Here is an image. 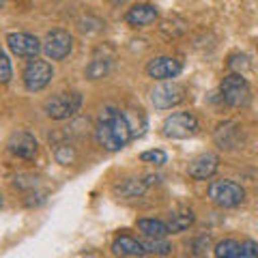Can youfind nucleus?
Wrapping results in <instances>:
<instances>
[{
    "instance_id": "dca6fc26",
    "label": "nucleus",
    "mask_w": 258,
    "mask_h": 258,
    "mask_svg": "<svg viewBox=\"0 0 258 258\" xmlns=\"http://www.w3.org/2000/svg\"><path fill=\"white\" fill-rule=\"evenodd\" d=\"M151 183H153V176H144V179H127L125 183L116 185V191L125 198H134V196H140Z\"/></svg>"
},
{
    "instance_id": "9b49d317",
    "label": "nucleus",
    "mask_w": 258,
    "mask_h": 258,
    "mask_svg": "<svg viewBox=\"0 0 258 258\" xmlns=\"http://www.w3.org/2000/svg\"><path fill=\"white\" fill-rule=\"evenodd\" d=\"M183 71L181 60L172 58V56H157V58L149 60L147 64V74L153 80H172Z\"/></svg>"
},
{
    "instance_id": "0eeeda50",
    "label": "nucleus",
    "mask_w": 258,
    "mask_h": 258,
    "mask_svg": "<svg viewBox=\"0 0 258 258\" xmlns=\"http://www.w3.org/2000/svg\"><path fill=\"white\" fill-rule=\"evenodd\" d=\"M198 132V118L189 112H176L164 120V134L168 138H191Z\"/></svg>"
},
{
    "instance_id": "a878e982",
    "label": "nucleus",
    "mask_w": 258,
    "mask_h": 258,
    "mask_svg": "<svg viewBox=\"0 0 258 258\" xmlns=\"http://www.w3.org/2000/svg\"><path fill=\"white\" fill-rule=\"evenodd\" d=\"M228 67L230 69H247L249 67V62H247V56L245 54H235V56H230V60H228Z\"/></svg>"
},
{
    "instance_id": "39448f33",
    "label": "nucleus",
    "mask_w": 258,
    "mask_h": 258,
    "mask_svg": "<svg viewBox=\"0 0 258 258\" xmlns=\"http://www.w3.org/2000/svg\"><path fill=\"white\" fill-rule=\"evenodd\" d=\"M74 50V37L62 28H54L47 32L45 41H43V52L50 60H62L67 58Z\"/></svg>"
},
{
    "instance_id": "ddd939ff",
    "label": "nucleus",
    "mask_w": 258,
    "mask_h": 258,
    "mask_svg": "<svg viewBox=\"0 0 258 258\" xmlns=\"http://www.w3.org/2000/svg\"><path fill=\"white\" fill-rule=\"evenodd\" d=\"M157 18H159V11H157V7H153V5H136L125 15L127 24L129 26H134V28L151 26Z\"/></svg>"
},
{
    "instance_id": "412c9836",
    "label": "nucleus",
    "mask_w": 258,
    "mask_h": 258,
    "mask_svg": "<svg viewBox=\"0 0 258 258\" xmlns=\"http://www.w3.org/2000/svg\"><path fill=\"white\" fill-rule=\"evenodd\" d=\"M144 249H147V254H157V256H168L170 254V243H166L164 239H149L144 241Z\"/></svg>"
},
{
    "instance_id": "20e7f679",
    "label": "nucleus",
    "mask_w": 258,
    "mask_h": 258,
    "mask_svg": "<svg viewBox=\"0 0 258 258\" xmlns=\"http://www.w3.org/2000/svg\"><path fill=\"white\" fill-rule=\"evenodd\" d=\"M80 106H82V95L80 93H58L45 101V112L54 120H64L74 116Z\"/></svg>"
},
{
    "instance_id": "f8f14e48",
    "label": "nucleus",
    "mask_w": 258,
    "mask_h": 258,
    "mask_svg": "<svg viewBox=\"0 0 258 258\" xmlns=\"http://www.w3.org/2000/svg\"><path fill=\"white\" fill-rule=\"evenodd\" d=\"M217 168H220V157L215 153H203V155H198L196 159L189 161L187 174L198 181H205V179H211L217 172Z\"/></svg>"
},
{
    "instance_id": "9d476101",
    "label": "nucleus",
    "mask_w": 258,
    "mask_h": 258,
    "mask_svg": "<svg viewBox=\"0 0 258 258\" xmlns=\"http://www.w3.org/2000/svg\"><path fill=\"white\" fill-rule=\"evenodd\" d=\"M7 147H9V151L13 153L15 157L20 159H35L37 157V151H39V144L35 140V136H32L30 132H26V129H18V132H13L9 136V142H7Z\"/></svg>"
},
{
    "instance_id": "423d86ee",
    "label": "nucleus",
    "mask_w": 258,
    "mask_h": 258,
    "mask_svg": "<svg viewBox=\"0 0 258 258\" xmlns=\"http://www.w3.org/2000/svg\"><path fill=\"white\" fill-rule=\"evenodd\" d=\"M54 78V69L47 60H30L24 69V84H26L28 91L37 93V91H43V88L52 82Z\"/></svg>"
},
{
    "instance_id": "5701e85b",
    "label": "nucleus",
    "mask_w": 258,
    "mask_h": 258,
    "mask_svg": "<svg viewBox=\"0 0 258 258\" xmlns=\"http://www.w3.org/2000/svg\"><path fill=\"white\" fill-rule=\"evenodd\" d=\"M142 161H147V164H155V166H164L166 164V159L168 155L164 151H159V149H153V151H144L142 155H140Z\"/></svg>"
},
{
    "instance_id": "a211bd4d",
    "label": "nucleus",
    "mask_w": 258,
    "mask_h": 258,
    "mask_svg": "<svg viewBox=\"0 0 258 258\" xmlns=\"http://www.w3.org/2000/svg\"><path fill=\"white\" fill-rule=\"evenodd\" d=\"M191 224H194V213L191 211H179V213L170 215L168 228H170V232H183V230H187Z\"/></svg>"
},
{
    "instance_id": "393cba45",
    "label": "nucleus",
    "mask_w": 258,
    "mask_h": 258,
    "mask_svg": "<svg viewBox=\"0 0 258 258\" xmlns=\"http://www.w3.org/2000/svg\"><path fill=\"white\" fill-rule=\"evenodd\" d=\"M239 258H258V243L256 241H243L239 247Z\"/></svg>"
},
{
    "instance_id": "7ed1b4c3",
    "label": "nucleus",
    "mask_w": 258,
    "mask_h": 258,
    "mask_svg": "<svg viewBox=\"0 0 258 258\" xmlns=\"http://www.w3.org/2000/svg\"><path fill=\"white\" fill-rule=\"evenodd\" d=\"M220 91H222V99L228 103L232 108H243L249 103V84L245 82V78L241 74H230L222 80L220 84Z\"/></svg>"
},
{
    "instance_id": "aec40b11",
    "label": "nucleus",
    "mask_w": 258,
    "mask_h": 258,
    "mask_svg": "<svg viewBox=\"0 0 258 258\" xmlns=\"http://www.w3.org/2000/svg\"><path fill=\"white\" fill-rule=\"evenodd\" d=\"M110 71V60L108 58H95L91 60V64L86 67V76L91 78V80H99V78H103Z\"/></svg>"
},
{
    "instance_id": "b1692460",
    "label": "nucleus",
    "mask_w": 258,
    "mask_h": 258,
    "mask_svg": "<svg viewBox=\"0 0 258 258\" xmlns=\"http://www.w3.org/2000/svg\"><path fill=\"white\" fill-rule=\"evenodd\" d=\"M13 76V69H11V60H9V56H7L3 50H0V84H5V82H9Z\"/></svg>"
},
{
    "instance_id": "c85d7f7f",
    "label": "nucleus",
    "mask_w": 258,
    "mask_h": 258,
    "mask_svg": "<svg viewBox=\"0 0 258 258\" xmlns=\"http://www.w3.org/2000/svg\"><path fill=\"white\" fill-rule=\"evenodd\" d=\"M112 3H116V5H118V3H125V0H112Z\"/></svg>"
},
{
    "instance_id": "1a4fd4ad",
    "label": "nucleus",
    "mask_w": 258,
    "mask_h": 258,
    "mask_svg": "<svg viewBox=\"0 0 258 258\" xmlns=\"http://www.w3.org/2000/svg\"><path fill=\"white\" fill-rule=\"evenodd\" d=\"M7 45L15 56H22V58H37V54L43 50V43L28 32H11L7 37Z\"/></svg>"
},
{
    "instance_id": "4468645a",
    "label": "nucleus",
    "mask_w": 258,
    "mask_h": 258,
    "mask_svg": "<svg viewBox=\"0 0 258 258\" xmlns=\"http://www.w3.org/2000/svg\"><path fill=\"white\" fill-rule=\"evenodd\" d=\"M215 142L220 149H237L241 144V127L237 123H224L215 129Z\"/></svg>"
},
{
    "instance_id": "6ab92c4d",
    "label": "nucleus",
    "mask_w": 258,
    "mask_h": 258,
    "mask_svg": "<svg viewBox=\"0 0 258 258\" xmlns=\"http://www.w3.org/2000/svg\"><path fill=\"white\" fill-rule=\"evenodd\" d=\"M239 247L241 243L235 239H224L215 245V256L217 258H239Z\"/></svg>"
},
{
    "instance_id": "7c9ffc66",
    "label": "nucleus",
    "mask_w": 258,
    "mask_h": 258,
    "mask_svg": "<svg viewBox=\"0 0 258 258\" xmlns=\"http://www.w3.org/2000/svg\"><path fill=\"white\" fill-rule=\"evenodd\" d=\"M0 207H3V198H0Z\"/></svg>"
},
{
    "instance_id": "f03ea898",
    "label": "nucleus",
    "mask_w": 258,
    "mask_h": 258,
    "mask_svg": "<svg viewBox=\"0 0 258 258\" xmlns=\"http://www.w3.org/2000/svg\"><path fill=\"white\" fill-rule=\"evenodd\" d=\"M209 198L222 209H232L245 200V189L235 181H213L209 185Z\"/></svg>"
},
{
    "instance_id": "cd10ccee",
    "label": "nucleus",
    "mask_w": 258,
    "mask_h": 258,
    "mask_svg": "<svg viewBox=\"0 0 258 258\" xmlns=\"http://www.w3.org/2000/svg\"><path fill=\"white\" fill-rule=\"evenodd\" d=\"M5 3H7V0H0V9H3V7H5Z\"/></svg>"
},
{
    "instance_id": "bb28decb",
    "label": "nucleus",
    "mask_w": 258,
    "mask_h": 258,
    "mask_svg": "<svg viewBox=\"0 0 258 258\" xmlns=\"http://www.w3.org/2000/svg\"><path fill=\"white\" fill-rule=\"evenodd\" d=\"M35 185H37V179H32V176H30V181H24V176L15 179V187H35Z\"/></svg>"
},
{
    "instance_id": "4be33fe9",
    "label": "nucleus",
    "mask_w": 258,
    "mask_h": 258,
    "mask_svg": "<svg viewBox=\"0 0 258 258\" xmlns=\"http://www.w3.org/2000/svg\"><path fill=\"white\" fill-rule=\"evenodd\" d=\"M54 155H56V159H58V164L69 166L71 161L76 159V151H74V147H69V144H58L56 151H54Z\"/></svg>"
},
{
    "instance_id": "c756f323",
    "label": "nucleus",
    "mask_w": 258,
    "mask_h": 258,
    "mask_svg": "<svg viewBox=\"0 0 258 258\" xmlns=\"http://www.w3.org/2000/svg\"><path fill=\"white\" fill-rule=\"evenodd\" d=\"M191 258H203V256H191Z\"/></svg>"
},
{
    "instance_id": "f3484780",
    "label": "nucleus",
    "mask_w": 258,
    "mask_h": 258,
    "mask_svg": "<svg viewBox=\"0 0 258 258\" xmlns=\"http://www.w3.org/2000/svg\"><path fill=\"white\" fill-rule=\"evenodd\" d=\"M138 230L142 232V235H147L149 239H166L168 235H170L168 224L159 222V220H140Z\"/></svg>"
},
{
    "instance_id": "f257e3e1",
    "label": "nucleus",
    "mask_w": 258,
    "mask_h": 258,
    "mask_svg": "<svg viewBox=\"0 0 258 258\" xmlns=\"http://www.w3.org/2000/svg\"><path fill=\"white\" fill-rule=\"evenodd\" d=\"M138 134L140 132L136 129L132 116L125 114L123 110L108 106L99 112V118L95 125V138L97 144L106 151H120Z\"/></svg>"
},
{
    "instance_id": "2eb2a0df",
    "label": "nucleus",
    "mask_w": 258,
    "mask_h": 258,
    "mask_svg": "<svg viewBox=\"0 0 258 258\" xmlns=\"http://www.w3.org/2000/svg\"><path fill=\"white\" fill-rule=\"evenodd\" d=\"M112 249H114L116 256H138V258H142L144 254H147L142 241L134 239V237H127V235L118 237L114 243H112Z\"/></svg>"
},
{
    "instance_id": "6e6552de",
    "label": "nucleus",
    "mask_w": 258,
    "mask_h": 258,
    "mask_svg": "<svg viewBox=\"0 0 258 258\" xmlns=\"http://www.w3.org/2000/svg\"><path fill=\"white\" fill-rule=\"evenodd\" d=\"M185 86L183 84H176V82H164L153 88L151 93V101L157 110H170L174 106L185 101Z\"/></svg>"
}]
</instances>
